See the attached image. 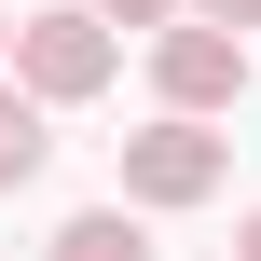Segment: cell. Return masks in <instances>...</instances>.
<instances>
[{
	"instance_id": "4",
	"label": "cell",
	"mask_w": 261,
	"mask_h": 261,
	"mask_svg": "<svg viewBox=\"0 0 261 261\" xmlns=\"http://www.w3.org/2000/svg\"><path fill=\"white\" fill-rule=\"evenodd\" d=\"M41 165H55V124H41V96H28V83H0V193H28Z\"/></svg>"
},
{
	"instance_id": "2",
	"label": "cell",
	"mask_w": 261,
	"mask_h": 261,
	"mask_svg": "<svg viewBox=\"0 0 261 261\" xmlns=\"http://www.w3.org/2000/svg\"><path fill=\"white\" fill-rule=\"evenodd\" d=\"M220 179H234V138L206 110H165V124L124 138V206H206Z\"/></svg>"
},
{
	"instance_id": "7",
	"label": "cell",
	"mask_w": 261,
	"mask_h": 261,
	"mask_svg": "<svg viewBox=\"0 0 261 261\" xmlns=\"http://www.w3.org/2000/svg\"><path fill=\"white\" fill-rule=\"evenodd\" d=\"M193 14H206V28H261V0H193Z\"/></svg>"
},
{
	"instance_id": "6",
	"label": "cell",
	"mask_w": 261,
	"mask_h": 261,
	"mask_svg": "<svg viewBox=\"0 0 261 261\" xmlns=\"http://www.w3.org/2000/svg\"><path fill=\"white\" fill-rule=\"evenodd\" d=\"M96 14H110V28H179L193 0H96Z\"/></svg>"
},
{
	"instance_id": "8",
	"label": "cell",
	"mask_w": 261,
	"mask_h": 261,
	"mask_svg": "<svg viewBox=\"0 0 261 261\" xmlns=\"http://www.w3.org/2000/svg\"><path fill=\"white\" fill-rule=\"evenodd\" d=\"M234 261H261V220H248V234H234Z\"/></svg>"
},
{
	"instance_id": "3",
	"label": "cell",
	"mask_w": 261,
	"mask_h": 261,
	"mask_svg": "<svg viewBox=\"0 0 261 261\" xmlns=\"http://www.w3.org/2000/svg\"><path fill=\"white\" fill-rule=\"evenodd\" d=\"M151 83H165V110H234L248 96V41L234 28H206V14H179V28H151Z\"/></svg>"
},
{
	"instance_id": "1",
	"label": "cell",
	"mask_w": 261,
	"mask_h": 261,
	"mask_svg": "<svg viewBox=\"0 0 261 261\" xmlns=\"http://www.w3.org/2000/svg\"><path fill=\"white\" fill-rule=\"evenodd\" d=\"M110 69H124V41H110V14H96V0H83V14H28V28H14V83H28L41 110L110 96Z\"/></svg>"
},
{
	"instance_id": "5",
	"label": "cell",
	"mask_w": 261,
	"mask_h": 261,
	"mask_svg": "<svg viewBox=\"0 0 261 261\" xmlns=\"http://www.w3.org/2000/svg\"><path fill=\"white\" fill-rule=\"evenodd\" d=\"M55 261H151V234H138V206H83V220H55Z\"/></svg>"
},
{
	"instance_id": "9",
	"label": "cell",
	"mask_w": 261,
	"mask_h": 261,
	"mask_svg": "<svg viewBox=\"0 0 261 261\" xmlns=\"http://www.w3.org/2000/svg\"><path fill=\"white\" fill-rule=\"evenodd\" d=\"M0 55H14V28H0Z\"/></svg>"
}]
</instances>
